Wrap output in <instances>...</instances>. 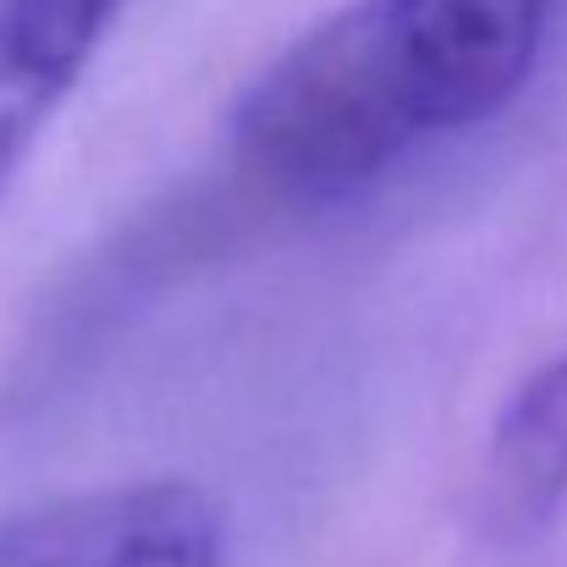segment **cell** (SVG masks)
Masks as SVG:
<instances>
[{
    "mask_svg": "<svg viewBox=\"0 0 567 567\" xmlns=\"http://www.w3.org/2000/svg\"><path fill=\"white\" fill-rule=\"evenodd\" d=\"M122 0H0V198L83 83Z\"/></svg>",
    "mask_w": 567,
    "mask_h": 567,
    "instance_id": "3957f363",
    "label": "cell"
},
{
    "mask_svg": "<svg viewBox=\"0 0 567 567\" xmlns=\"http://www.w3.org/2000/svg\"><path fill=\"white\" fill-rule=\"evenodd\" d=\"M0 567H226V529L188 480H122L11 513Z\"/></svg>",
    "mask_w": 567,
    "mask_h": 567,
    "instance_id": "7a4b0ae2",
    "label": "cell"
},
{
    "mask_svg": "<svg viewBox=\"0 0 567 567\" xmlns=\"http://www.w3.org/2000/svg\"><path fill=\"white\" fill-rule=\"evenodd\" d=\"M567 507V353L535 364L496 408L480 463V524L518 546L557 524Z\"/></svg>",
    "mask_w": 567,
    "mask_h": 567,
    "instance_id": "277c9868",
    "label": "cell"
},
{
    "mask_svg": "<svg viewBox=\"0 0 567 567\" xmlns=\"http://www.w3.org/2000/svg\"><path fill=\"white\" fill-rule=\"evenodd\" d=\"M563 0H348L265 61L237 155L292 198H348L424 138L502 116L540 66Z\"/></svg>",
    "mask_w": 567,
    "mask_h": 567,
    "instance_id": "6da1fadb",
    "label": "cell"
}]
</instances>
